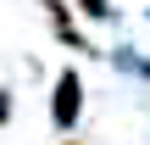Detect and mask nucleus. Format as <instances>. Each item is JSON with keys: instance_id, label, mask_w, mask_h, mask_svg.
Listing matches in <instances>:
<instances>
[{"instance_id": "1", "label": "nucleus", "mask_w": 150, "mask_h": 145, "mask_svg": "<svg viewBox=\"0 0 150 145\" xmlns=\"http://www.w3.org/2000/svg\"><path fill=\"white\" fill-rule=\"evenodd\" d=\"M78 117H83V78H78V67H61L56 84H50V129L72 134Z\"/></svg>"}, {"instance_id": "2", "label": "nucleus", "mask_w": 150, "mask_h": 145, "mask_svg": "<svg viewBox=\"0 0 150 145\" xmlns=\"http://www.w3.org/2000/svg\"><path fill=\"white\" fill-rule=\"evenodd\" d=\"M45 17H50V34H56L61 45H72V50H95V45L83 39V28L72 22V11L61 6V0H45Z\"/></svg>"}, {"instance_id": "4", "label": "nucleus", "mask_w": 150, "mask_h": 145, "mask_svg": "<svg viewBox=\"0 0 150 145\" xmlns=\"http://www.w3.org/2000/svg\"><path fill=\"white\" fill-rule=\"evenodd\" d=\"M11 123V89H0V129Z\"/></svg>"}, {"instance_id": "3", "label": "nucleus", "mask_w": 150, "mask_h": 145, "mask_svg": "<svg viewBox=\"0 0 150 145\" xmlns=\"http://www.w3.org/2000/svg\"><path fill=\"white\" fill-rule=\"evenodd\" d=\"M78 11L95 17V22H106V17H111V0H78Z\"/></svg>"}, {"instance_id": "5", "label": "nucleus", "mask_w": 150, "mask_h": 145, "mask_svg": "<svg viewBox=\"0 0 150 145\" xmlns=\"http://www.w3.org/2000/svg\"><path fill=\"white\" fill-rule=\"evenodd\" d=\"M56 145H83V140H72V134H61V140H56Z\"/></svg>"}]
</instances>
